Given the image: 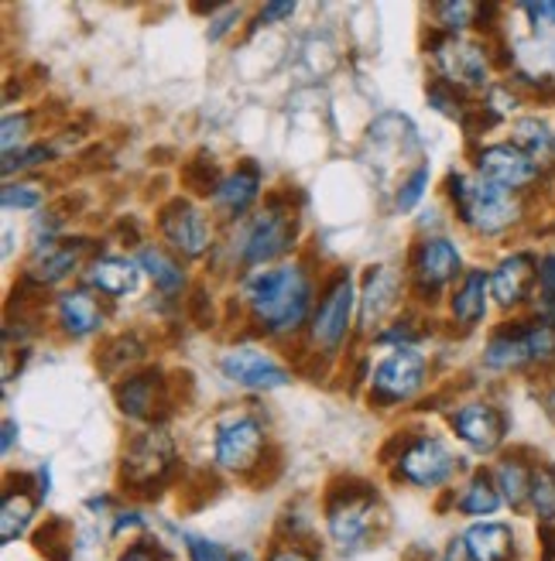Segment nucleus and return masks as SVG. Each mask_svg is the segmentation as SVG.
Here are the masks:
<instances>
[{"label":"nucleus","instance_id":"1","mask_svg":"<svg viewBox=\"0 0 555 561\" xmlns=\"http://www.w3.org/2000/svg\"><path fill=\"white\" fill-rule=\"evenodd\" d=\"M243 298L264 332L285 335L295 332L305 322V316H309L313 285L302 267H274L247 277Z\"/></svg>","mask_w":555,"mask_h":561},{"label":"nucleus","instance_id":"2","mask_svg":"<svg viewBox=\"0 0 555 561\" xmlns=\"http://www.w3.org/2000/svg\"><path fill=\"white\" fill-rule=\"evenodd\" d=\"M450 195H453V203H456V213L460 219L466 222L469 230H477V233H505L511 222L521 216V203H518V195L501 188V185H494L487 179H466V175H450Z\"/></svg>","mask_w":555,"mask_h":561},{"label":"nucleus","instance_id":"3","mask_svg":"<svg viewBox=\"0 0 555 561\" xmlns=\"http://www.w3.org/2000/svg\"><path fill=\"white\" fill-rule=\"evenodd\" d=\"M175 469V442L161 428L137 435L121 462V480L131 493H155Z\"/></svg>","mask_w":555,"mask_h":561},{"label":"nucleus","instance_id":"4","mask_svg":"<svg viewBox=\"0 0 555 561\" xmlns=\"http://www.w3.org/2000/svg\"><path fill=\"white\" fill-rule=\"evenodd\" d=\"M374 507H377V493L371 486L332 490L329 507H326L329 538L337 541L343 551L364 548L371 541V530H374Z\"/></svg>","mask_w":555,"mask_h":561},{"label":"nucleus","instance_id":"5","mask_svg":"<svg viewBox=\"0 0 555 561\" xmlns=\"http://www.w3.org/2000/svg\"><path fill=\"white\" fill-rule=\"evenodd\" d=\"M426 383V356L411 346H398L387 359L377 363L371 374V404L395 408L411 401Z\"/></svg>","mask_w":555,"mask_h":561},{"label":"nucleus","instance_id":"6","mask_svg":"<svg viewBox=\"0 0 555 561\" xmlns=\"http://www.w3.org/2000/svg\"><path fill=\"white\" fill-rule=\"evenodd\" d=\"M398 480L419 486V490H435L456 472V456L450 453V445L432 435H415L401 442V456H398Z\"/></svg>","mask_w":555,"mask_h":561},{"label":"nucleus","instance_id":"7","mask_svg":"<svg viewBox=\"0 0 555 561\" xmlns=\"http://www.w3.org/2000/svg\"><path fill=\"white\" fill-rule=\"evenodd\" d=\"M432 59L439 66V76L446 87L460 90H484L490 76V59L484 45L466 42V38H450L442 35L432 42Z\"/></svg>","mask_w":555,"mask_h":561},{"label":"nucleus","instance_id":"8","mask_svg":"<svg viewBox=\"0 0 555 561\" xmlns=\"http://www.w3.org/2000/svg\"><path fill=\"white\" fill-rule=\"evenodd\" d=\"M353 277L350 271H340L337 277L329 280L322 301L313 316V343L326 353V356H337L347 332H350V316H353Z\"/></svg>","mask_w":555,"mask_h":561},{"label":"nucleus","instance_id":"9","mask_svg":"<svg viewBox=\"0 0 555 561\" xmlns=\"http://www.w3.org/2000/svg\"><path fill=\"white\" fill-rule=\"evenodd\" d=\"M264 456V428L254 417L237 414L216 428L213 438V459L219 469L230 472H251Z\"/></svg>","mask_w":555,"mask_h":561},{"label":"nucleus","instance_id":"10","mask_svg":"<svg viewBox=\"0 0 555 561\" xmlns=\"http://www.w3.org/2000/svg\"><path fill=\"white\" fill-rule=\"evenodd\" d=\"M158 230L165 237L175 254L196 261L203 257L209 243H213V233H209V219L185 199H172L169 206H161L158 213Z\"/></svg>","mask_w":555,"mask_h":561},{"label":"nucleus","instance_id":"11","mask_svg":"<svg viewBox=\"0 0 555 561\" xmlns=\"http://www.w3.org/2000/svg\"><path fill=\"white\" fill-rule=\"evenodd\" d=\"M295 240V213L282 206H268L243 233L240 257L243 264H268L282 257Z\"/></svg>","mask_w":555,"mask_h":561},{"label":"nucleus","instance_id":"12","mask_svg":"<svg viewBox=\"0 0 555 561\" xmlns=\"http://www.w3.org/2000/svg\"><path fill=\"white\" fill-rule=\"evenodd\" d=\"M219 370H224L227 380H234L237 387H247V390H278V387L292 383V374L285 363H278L271 353H264L258 346H237V350L224 353Z\"/></svg>","mask_w":555,"mask_h":561},{"label":"nucleus","instance_id":"13","mask_svg":"<svg viewBox=\"0 0 555 561\" xmlns=\"http://www.w3.org/2000/svg\"><path fill=\"white\" fill-rule=\"evenodd\" d=\"M477 175L508 192H521L539 179V161L518 145H490L477 154Z\"/></svg>","mask_w":555,"mask_h":561},{"label":"nucleus","instance_id":"14","mask_svg":"<svg viewBox=\"0 0 555 561\" xmlns=\"http://www.w3.org/2000/svg\"><path fill=\"white\" fill-rule=\"evenodd\" d=\"M114 398L121 411L134 421H158L169 414V383H165L161 370H145L121 380Z\"/></svg>","mask_w":555,"mask_h":561},{"label":"nucleus","instance_id":"15","mask_svg":"<svg viewBox=\"0 0 555 561\" xmlns=\"http://www.w3.org/2000/svg\"><path fill=\"white\" fill-rule=\"evenodd\" d=\"M450 425H453L456 438L466 442L474 453H494V448L505 442V432H508L505 414L497 411L494 404H484V401L456 408L453 417H450Z\"/></svg>","mask_w":555,"mask_h":561},{"label":"nucleus","instance_id":"16","mask_svg":"<svg viewBox=\"0 0 555 561\" xmlns=\"http://www.w3.org/2000/svg\"><path fill=\"white\" fill-rule=\"evenodd\" d=\"M460 250L453 240L446 237H429L419 254H415V280H419V288L435 295L439 288H446L450 280L460 274Z\"/></svg>","mask_w":555,"mask_h":561},{"label":"nucleus","instance_id":"17","mask_svg":"<svg viewBox=\"0 0 555 561\" xmlns=\"http://www.w3.org/2000/svg\"><path fill=\"white\" fill-rule=\"evenodd\" d=\"M90 243L87 240H45L35 243V257L27 267V277L38 280V285H59L63 277H69L79 261L87 257Z\"/></svg>","mask_w":555,"mask_h":561},{"label":"nucleus","instance_id":"18","mask_svg":"<svg viewBox=\"0 0 555 561\" xmlns=\"http://www.w3.org/2000/svg\"><path fill=\"white\" fill-rule=\"evenodd\" d=\"M539 277V264L532 254H511L490 274V295L501 308H514L532 295V285Z\"/></svg>","mask_w":555,"mask_h":561},{"label":"nucleus","instance_id":"19","mask_svg":"<svg viewBox=\"0 0 555 561\" xmlns=\"http://www.w3.org/2000/svg\"><path fill=\"white\" fill-rule=\"evenodd\" d=\"M398 291L401 285L392 267H371L364 280V298H360V325L364 329L377 325L398 305Z\"/></svg>","mask_w":555,"mask_h":561},{"label":"nucleus","instance_id":"20","mask_svg":"<svg viewBox=\"0 0 555 561\" xmlns=\"http://www.w3.org/2000/svg\"><path fill=\"white\" fill-rule=\"evenodd\" d=\"M258 195H261V172H258V164L247 161V164L237 168L234 175H227L224 182H219V188L213 192V199L227 216H243L258 203Z\"/></svg>","mask_w":555,"mask_h":561},{"label":"nucleus","instance_id":"21","mask_svg":"<svg viewBox=\"0 0 555 561\" xmlns=\"http://www.w3.org/2000/svg\"><path fill=\"white\" fill-rule=\"evenodd\" d=\"M463 548L469 561H511L514 535L508 524H474L463 535Z\"/></svg>","mask_w":555,"mask_h":561},{"label":"nucleus","instance_id":"22","mask_svg":"<svg viewBox=\"0 0 555 561\" xmlns=\"http://www.w3.org/2000/svg\"><path fill=\"white\" fill-rule=\"evenodd\" d=\"M484 363L490 370H521L532 363V353H529V343H524V325L514 322V325H505L490 335V343L484 350Z\"/></svg>","mask_w":555,"mask_h":561},{"label":"nucleus","instance_id":"23","mask_svg":"<svg viewBox=\"0 0 555 561\" xmlns=\"http://www.w3.org/2000/svg\"><path fill=\"white\" fill-rule=\"evenodd\" d=\"M487 291H490V274L487 271H466V277L460 280V288L450 301L453 319L463 329H474L477 322H484L487 316Z\"/></svg>","mask_w":555,"mask_h":561},{"label":"nucleus","instance_id":"24","mask_svg":"<svg viewBox=\"0 0 555 561\" xmlns=\"http://www.w3.org/2000/svg\"><path fill=\"white\" fill-rule=\"evenodd\" d=\"M59 325L66 329V335L72 340H82V335H93L103 325V312L90 291H66L59 298Z\"/></svg>","mask_w":555,"mask_h":561},{"label":"nucleus","instance_id":"25","mask_svg":"<svg viewBox=\"0 0 555 561\" xmlns=\"http://www.w3.org/2000/svg\"><path fill=\"white\" fill-rule=\"evenodd\" d=\"M90 285L106 298H124L137 288V264L127 257H100L90 264Z\"/></svg>","mask_w":555,"mask_h":561},{"label":"nucleus","instance_id":"26","mask_svg":"<svg viewBox=\"0 0 555 561\" xmlns=\"http://www.w3.org/2000/svg\"><path fill=\"white\" fill-rule=\"evenodd\" d=\"M501 503H505V496H501V490H497V480L480 469V472L469 476V483L463 486L456 507L466 517H490V514L501 511Z\"/></svg>","mask_w":555,"mask_h":561},{"label":"nucleus","instance_id":"27","mask_svg":"<svg viewBox=\"0 0 555 561\" xmlns=\"http://www.w3.org/2000/svg\"><path fill=\"white\" fill-rule=\"evenodd\" d=\"M494 480L511 511H521L524 503H529V493H532V466L529 462H521L518 456H508V459H501V466H497Z\"/></svg>","mask_w":555,"mask_h":561},{"label":"nucleus","instance_id":"28","mask_svg":"<svg viewBox=\"0 0 555 561\" xmlns=\"http://www.w3.org/2000/svg\"><path fill=\"white\" fill-rule=\"evenodd\" d=\"M35 503L38 500L27 490H8L4 493V507H0V541L11 545L24 535L27 524H32V517H35Z\"/></svg>","mask_w":555,"mask_h":561},{"label":"nucleus","instance_id":"29","mask_svg":"<svg viewBox=\"0 0 555 561\" xmlns=\"http://www.w3.org/2000/svg\"><path fill=\"white\" fill-rule=\"evenodd\" d=\"M141 267L151 274L155 280V288L161 295H179L185 288V271L182 264L169 254V250H161V247H145L141 250Z\"/></svg>","mask_w":555,"mask_h":561},{"label":"nucleus","instance_id":"30","mask_svg":"<svg viewBox=\"0 0 555 561\" xmlns=\"http://www.w3.org/2000/svg\"><path fill=\"white\" fill-rule=\"evenodd\" d=\"M514 145L529 154V158H535V161H542V158H552L555 154V134H552V127L545 124V121H539V117H521L518 124H514Z\"/></svg>","mask_w":555,"mask_h":561},{"label":"nucleus","instance_id":"31","mask_svg":"<svg viewBox=\"0 0 555 561\" xmlns=\"http://www.w3.org/2000/svg\"><path fill=\"white\" fill-rule=\"evenodd\" d=\"M532 511L542 524H555V466L539 462L532 466V493H529Z\"/></svg>","mask_w":555,"mask_h":561},{"label":"nucleus","instance_id":"32","mask_svg":"<svg viewBox=\"0 0 555 561\" xmlns=\"http://www.w3.org/2000/svg\"><path fill=\"white\" fill-rule=\"evenodd\" d=\"M145 356V346H141V340L131 332H124V335H117V340H110L106 346H103V353H100V367L106 370V374H117V370H124V367H131V363H137Z\"/></svg>","mask_w":555,"mask_h":561},{"label":"nucleus","instance_id":"33","mask_svg":"<svg viewBox=\"0 0 555 561\" xmlns=\"http://www.w3.org/2000/svg\"><path fill=\"white\" fill-rule=\"evenodd\" d=\"M35 548L45 558H52V561H69V548H72V541H69V524L66 520H48L38 530V535H35Z\"/></svg>","mask_w":555,"mask_h":561},{"label":"nucleus","instance_id":"34","mask_svg":"<svg viewBox=\"0 0 555 561\" xmlns=\"http://www.w3.org/2000/svg\"><path fill=\"white\" fill-rule=\"evenodd\" d=\"M474 14H477V4H466V0H450V4H435L439 27H442V32H446L450 38H460L463 27L474 24Z\"/></svg>","mask_w":555,"mask_h":561},{"label":"nucleus","instance_id":"35","mask_svg":"<svg viewBox=\"0 0 555 561\" xmlns=\"http://www.w3.org/2000/svg\"><path fill=\"white\" fill-rule=\"evenodd\" d=\"M182 179H185V185L192 188V192H200V195H209V188L216 192L219 188V172H216V161L209 158H196V161H189L185 164V172H182Z\"/></svg>","mask_w":555,"mask_h":561},{"label":"nucleus","instance_id":"36","mask_svg":"<svg viewBox=\"0 0 555 561\" xmlns=\"http://www.w3.org/2000/svg\"><path fill=\"white\" fill-rule=\"evenodd\" d=\"M182 541H185L189 561H237V554L227 551L224 545H216L209 538H200V535H189V530L182 535Z\"/></svg>","mask_w":555,"mask_h":561},{"label":"nucleus","instance_id":"37","mask_svg":"<svg viewBox=\"0 0 555 561\" xmlns=\"http://www.w3.org/2000/svg\"><path fill=\"white\" fill-rule=\"evenodd\" d=\"M426 188H429V164H419V168H415V172L401 182L395 206H398L401 213L415 209V206H419L422 195H426Z\"/></svg>","mask_w":555,"mask_h":561},{"label":"nucleus","instance_id":"38","mask_svg":"<svg viewBox=\"0 0 555 561\" xmlns=\"http://www.w3.org/2000/svg\"><path fill=\"white\" fill-rule=\"evenodd\" d=\"M42 188L38 185H8L4 192H0V203H4V209H38L42 206Z\"/></svg>","mask_w":555,"mask_h":561},{"label":"nucleus","instance_id":"39","mask_svg":"<svg viewBox=\"0 0 555 561\" xmlns=\"http://www.w3.org/2000/svg\"><path fill=\"white\" fill-rule=\"evenodd\" d=\"M539 288H542V312L555 322V254L539 261Z\"/></svg>","mask_w":555,"mask_h":561},{"label":"nucleus","instance_id":"40","mask_svg":"<svg viewBox=\"0 0 555 561\" xmlns=\"http://www.w3.org/2000/svg\"><path fill=\"white\" fill-rule=\"evenodd\" d=\"M27 127H32V117H27V114L8 117V121H4V137H0V140H4V154H11L14 145H21L24 134H27Z\"/></svg>","mask_w":555,"mask_h":561},{"label":"nucleus","instance_id":"41","mask_svg":"<svg viewBox=\"0 0 555 561\" xmlns=\"http://www.w3.org/2000/svg\"><path fill=\"white\" fill-rule=\"evenodd\" d=\"M206 308H209V295H206V288L200 285V288H192V298H189V316H192V322H196L200 329H209L213 325V316H206Z\"/></svg>","mask_w":555,"mask_h":561},{"label":"nucleus","instance_id":"42","mask_svg":"<svg viewBox=\"0 0 555 561\" xmlns=\"http://www.w3.org/2000/svg\"><path fill=\"white\" fill-rule=\"evenodd\" d=\"M292 14H295V4H264V8H261V21H268V24L285 21V18H292Z\"/></svg>","mask_w":555,"mask_h":561},{"label":"nucleus","instance_id":"43","mask_svg":"<svg viewBox=\"0 0 555 561\" xmlns=\"http://www.w3.org/2000/svg\"><path fill=\"white\" fill-rule=\"evenodd\" d=\"M240 18V11H227L224 18H219V21H213L216 27H209V42H219V38H224V32H230V27H234V21Z\"/></svg>","mask_w":555,"mask_h":561},{"label":"nucleus","instance_id":"44","mask_svg":"<svg viewBox=\"0 0 555 561\" xmlns=\"http://www.w3.org/2000/svg\"><path fill=\"white\" fill-rule=\"evenodd\" d=\"M137 527H145L141 514H117V524H114V535H124V530H137Z\"/></svg>","mask_w":555,"mask_h":561},{"label":"nucleus","instance_id":"45","mask_svg":"<svg viewBox=\"0 0 555 561\" xmlns=\"http://www.w3.org/2000/svg\"><path fill=\"white\" fill-rule=\"evenodd\" d=\"M268 561H313V558L305 554L302 548H278V551H271Z\"/></svg>","mask_w":555,"mask_h":561},{"label":"nucleus","instance_id":"46","mask_svg":"<svg viewBox=\"0 0 555 561\" xmlns=\"http://www.w3.org/2000/svg\"><path fill=\"white\" fill-rule=\"evenodd\" d=\"M121 561H158V558H155V551L148 545H134V548H127L121 554Z\"/></svg>","mask_w":555,"mask_h":561},{"label":"nucleus","instance_id":"47","mask_svg":"<svg viewBox=\"0 0 555 561\" xmlns=\"http://www.w3.org/2000/svg\"><path fill=\"white\" fill-rule=\"evenodd\" d=\"M439 561H469V558H466V548H463V541H453V545L446 548V554H442Z\"/></svg>","mask_w":555,"mask_h":561},{"label":"nucleus","instance_id":"48","mask_svg":"<svg viewBox=\"0 0 555 561\" xmlns=\"http://www.w3.org/2000/svg\"><path fill=\"white\" fill-rule=\"evenodd\" d=\"M14 435H18V425H14V421L8 417V421H4V442H0V448H4V453H11Z\"/></svg>","mask_w":555,"mask_h":561},{"label":"nucleus","instance_id":"49","mask_svg":"<svg viewBox=\"0 0 555 561\" xmlns=\"http://www.w3.org/2000/svg\"><path fill=\"white\" fill-rule=\"evenodd\" d=\"M237 561H251V554H237Z\"/></svg>","mask_w":555,"mask_h":561},{"label":"nucleus","instance_id":"50","mask_svg":"<svg viewBox=\"0 0 555 561\" xmlns=\"http://www.w3.org/2000/svg\"><path fill=\"white\" fill-rule=\"evenodd\" d=\"M548 18H552V21H555V4H552V11H548Z\"/></svg>","mask_w":555,"mask_h":561}]
</instances>
